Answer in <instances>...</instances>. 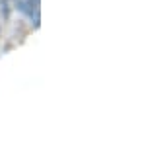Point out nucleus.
<instances>
[{
  "mask_svg": "<svg viewBox=\"0 0 146 144\" xmlns=\"http://www.w3.org/2000/svg\"><path fill=\"white\" fill-rule=\"evenodd\" d=\"M18 10L31 20H39V0H16Z\"/></svg>",
  "mask_w": 146,
  "mask_h": 144,
  "instance_id": "nucleus-1",
  "label": "nucleus"
}]
</instances>
